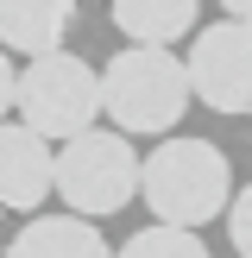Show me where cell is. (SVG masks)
I'll return each mask as SVG.
<instances>
[{
    "label": "cell",
    "instance_id": "cell-11",
    "mask_svg": "<svg viewBox=\"0 0 252 258\" xmlns=\"http://www.w3.org/2000/svg\"><path fill=\"white\" fill-rule=\"evenodd\" d=\"M227 239L239 258H252V183L233 189V202H227Z\"/></svg>",
    "mask_w": 252,
    "mask_h": 258
},
{
    "label": "cell",
    "instance_id": "cell-5",
    "mask_svg": "<svg viewBox=\"0 0 252 258\" xmlns=\"http://www.w3.org/2000/svg\"><path fill=\"white\" fill-rule=\"evenodd\" d=\"M189 70V95L202 107L227 113V120H246L252 113V25L246 19H214L196 32L183 57Z\"/></svg>",
    "mask_w": 252,
    "mask_h": 258
},
{
    "label": "cell",
    "instance_id": "cell-2",
    "mask_svg": "<svg viewBox=\"0 0 252 258\" xmlns=\"http://www.w3.org/2000/svg\"><path fill=\"white\" fill-rule=\"evenodd\" d=\"M183 107H196L189 95V70L176 50H151V44H126L107 57L101 70V113L113 120V133L126 139H164Z\"/></svg>",
    "mask_w": 252,
    "mask_h": 258
},
{
    "label": "cell",
    "instance_id": "cell-1",
    "mask_svg": "<svg viewBox=\"0 0 252 258\" xmlns=\"http://www.w3.org/2000/svg\"><path fill=\"white\" fill-rule=\"evenodd\" d=\"M139 202L158 214V227H196L221 221L227 202H233V170H227V151L214 139H164L158 151H145L139 164Z\"/></svg>",
    "mask_w": 252,
    "mask_h": 258
},
{
    "label": "cell",
    "instance_id": "cell-7",
    "mask_svg": "<svg viewBox=\"0 0 252 258\" xmlns=\"http://www.w3.org/2000/svg\"><path fill=\"white\" fill-rule=\"evenodd\" d=\"M76 25V0H0V50H19L25 63L63 50Z\"/></svg>",
    "mask_w": 252,
    "mask_h": 258
},
{
    "label": "cell",
    "instance_id": "cell-4",
    "mask_svg": "<svg viewBox=\"0 0 252 258\" xmlns=\"http://www.w3.org/2000/svg\"><path fill=\"white\" fill-rule=\"evenodd\" d=\"M139 151L126 133L113 126H88L82 139L57 145V202L63 214H82V221H101V214H120L126 202L139 196Z\"/></svg>",
    "mask_w": 252,
    "mask_h": 258
},
{
    "label": "cell",
    "instance_id": "cell-13",
    "mask_svg": "<svg viewBox=\"0 0 252 258\" xmlns=\"http://www.w3.org/2000/svg\"><path fill=\"white\" fill-rule=\"evenodd\" d=\"M221 7H227V19H246L252 25V0H221Z\"/></svg>",
    "mask_w": 252,
    "mask_h": 258
},
{
    "label": "cell",
    "instance_id": "cell-12",
    "mask_svg": "<svg viewBox=\"0 0 252 258\" xmlns=\"http://www.w3.org/2000/svg\"><path fill=\"white\" fill-rule=\"evenodd\" d=\"M13 95H19V70H13V57L0 50V120L13 113Z\"/></svg>",
    "mask_w": 252,
    "mask_h": 258
},
{
    "label": "cell",
    "instance_id": "cell-10",
    "mask_svg": "<svg viewBox=\"0 0 252 258\" xmlns=\"http://www.w3.org/2000/svg\"><path fill=\"white\" fill-rule=\"evenodd\" d=\"M113 258H214V252L202 246L196 233H183V227H158V221H151L145 233H133Z\"/></svg>",
    "mask_w": 252,
    "mask_h": 258
},
{
    "label": "cell",
    "instance_id": "cell-8",
    "mask_svg": "<svg viewBox=\"0 0 252 258\" xmlns=\"http://www.w3.org/2000/svg\"><path fill=\"white\" fill-rule=\"evenodd\" d=\"M107 19L126 44H151V50H170L196 32L202 19V0H107Z\"/></svg>",
    "mask_w": 252,
    "mask_h": 258
},
{
    "label": "cell",
    "instance_id": "cell-3",
    "mask_svg": "<svg viewBox=\"0 0 252 258\" xmlns=\"http://www.w3.org/2000/svg\"><path fill=\"white\" fill-rule=\"evenodd\" d=\"M13 113L19 126H32L50 145H70L88 126L101 120V70L70 50H50V57H32L19 70V95H13Z\"/></svg>",
    "mask_w": 252,
    "mask_h": 258
},
{
    "label": "cell",
    "instance_id": "cell-9",
    "mask_svg": "<svg viewBox=\"0 0 252 258\" xmlns=\"http://www.w3.org/2000/svg\"><path fill=\"white\" fill-rule=\"evenodd\" d=\"M7 258H113V246L82 214H32V221L13 233Z\"/></svg>",
    "mask_w": 252,
    "mask_h": 258
},
{
    "label": "cell",
    "instance_id": "cell-6",
    "mask_svg": "<svg viewBox=\"0 0 252 258\" xmlns=\"http://www.w3.org/2000/svg\"><path fill=\"white\" fill-rule=\"evenodd\" d=\"M57 196V151L32 126L0 120V208L7 214H38Z\"/></svg>",
    "mask_w": 252,
    "mask_h": 258
}]
</instances>
